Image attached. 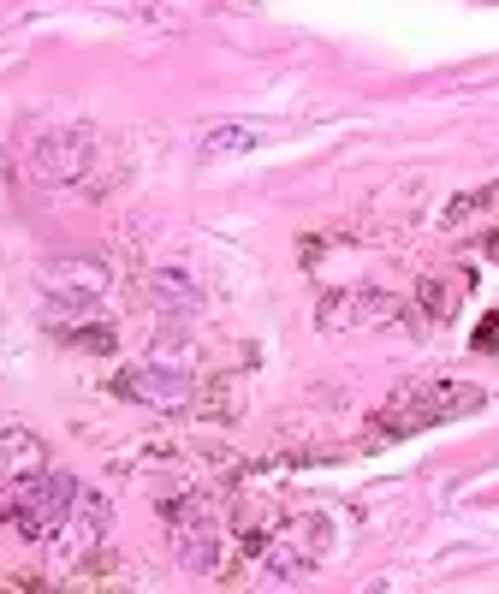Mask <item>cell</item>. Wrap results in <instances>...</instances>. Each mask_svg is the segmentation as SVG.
<instances>
[{
  "mask_svg": "<svg viewBox=\"0 0 499 594\" xmlns=\"http://www.w3.org/2000/svg\"><path fill=\"white\" fill-rule=\"evenodd\" d=\"M48 476L42 440L24 434V428H0V517H13V506L24 499L30 481Z\"/></svg>",
  "mask_w": 499,
  "mask_h": 594,
  "instance_id": "cell-1",
  "label": "cell"
},
{
  "mask_svg": "<svg viewBox=\"0 0 499 594\" xmlns=\"http://www.w3.org/2000/svg\"><path fill=\"white\" fill-rule=\"evenodd\" d=\"M107 529H114V506H107L101 494H84V487H78V494H71V506H66V524H60L54 535H66L78 552H89V547H101V541H107Z\"/></svg>",
  "mask_w": 499,
  "mask_h": 594,
  "instance_id": "cell-2",
  "label": "cell"
},
{
  "mask_svg": "<svg viewBox=\"0 0 499 594\" xmlns=\"http://www.w3.org/2000/svg\"><path fill=\"white\" fill-rule=\"evenodd\" d=\"M119 393L125 398H143V404H161V411H172V404H185V375L179 368H155V363H143V368H131L125 381H119Z\"/></svg>",
  "mask_w": 499,
  "mask_h": 594,
  "instance_id": "cell-3",
  "label": "cell"
},
{
  "mask_svg": "<svg viewBox=\"0 0 499 594\" xmlns=\"http://www.w3.org/2000/svg\"><path fill=\"white\" fill-rule=\"evenodd\" d=\"M262 131L256 125H214L208 137H202V155H244V149H256Z\"/></svg>",
  "mask_w": 499,
  "mask_h": 594,
  "instance_id": "cell-4",
  "label": "cell"
},
{
  "mask_svg": "<svg viewBox=\"0 0 499 594\" xmlns=\"http://www.w3.org/2000/svg\"><path fill=\"white\" fill-rule=\"evenodd\" d=\"M457 297H464V285L434 280V285H428V310H434V315H452V310H457Z\"/></svg>",
  "mask_w": 499,
  "mask_h": 594,
  "instance_id": "cell-5",
  "label": "cell"
},
{
  "mask_svg": "<svg viewBox=\"0 0 499 594\" xmlns=\"http://www.w3.org/2000/svg\"><path fill=\"white\" fill-rule=\"evenodd\" d=\"M487 202H499V184H487L482 197H464V202H452V214H446V220H464V214H476V209H487Z\"/></svg>",
  "mask_w": 499,
  "mask_h": 594,
  "instance_id": "cell-6",
  "label": "cell"
}]
</instances>
